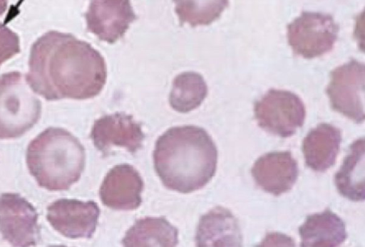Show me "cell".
Returning a JSON list of instances; mask_svg holds the SVG:
<instances>
[{"instance_id": "cell-20", "label": "cell", "mask_w": 365, "mask_h": 247, "mask_svg": "<svg viewBox=\"0 0 365 247\" xmlns=\"http://www.w3.org/2000/svg\"><path fill=\"white\" fill-rule=\"evenodd\" d=\"M181 24L209 25L227 7L229 0H173Z\"/></svg>"}, {"instance_id": "cell-16", "label": "cell", "mask_w": 365, "mask_h": 247, "mask_svg": "<svg viewBox=\"0 0 365 247\" xmlns=\"http://www.w3.org/2000/svg\"><path fill=\"white\" fill-rule=\"evenodd\" d=\"M299 233L302 247L339 246L347 238L344 221L330 209L308 216Z\"/></svg>"}, {"instance_id": "cell-8", "label": "cell", "mask_w": 365, "mask_h": 247, "mask_svg": "<svg viewBox=\"0 0 365 247\" xmlns=\"http://www.w3.org/2000/svg\"><path fill=\"white\" fill-rule=\"evenodd\" d=\"M0 233L16 247L36 246L40 238L37 211L19 194L0 195Z\"/></svg>"}, {"instance_id": "cell-21", "label": "cell", "mask_w": 365, "mask_h": 247, "mask_svg": "<svg viewBox=\"0 0 365 247\" xmlns=\"http://www.w3.org/2000/svg\"><path fill=\"white\" fill-rule=\"evenodd\" d=\"M19 51L18 36L9 28L0 23V65Z\"/></svg>"}, {"instance_id": "cell-6", "label": "cell", "mask_w": 365, "mask_h": 247, "mask_svg": "<svg viewBox=\"0 0 365 247\" xmlns=\"http://www.w3.org/2000/svg\"><path fill=\"white\" fill-rule=\"evenodd\" d=\"M339 26L320 12L304 11L287 26V39L295 55L314 58L329 52L336 41Z\"/></svg>"}, {"instance_id": "cell-18", "label": "cell", "mask_w": 365, "mask_h": 247, "mask_svg": "<svg viewBox=\"0 0 365 247\" xmlns=\"http://www.w3.org/2000/svg\"><path fill=\"white\" fill-rule=\"evenodd\" d=\"M124 246H175L178 230L165 217H144L138 219L125 233Z\"/></svg>"}, {"instance_id": "cell-2", "label": "cell", "mask_w": 365, "mask_h": 247, "mask_svg": "<svg viewBox=\"0 0 365 247\" xmlns=\"http://www.w3.org/2000/svg\"><path fill=\"white\" fill-rule=\"evenodd\" d=\"M153 162L165 187L187 194L205 186L215 175L217 150L203 128L174 127L157 140Z\"/></svg>"}, {"instance_id": "cell-10", "label": "cell", "mask_w": 365, "mask_h": 247, "mask_svg": "<svg viewBox=\"0 0 365 247\" xmlns=\"http://www.w3.org/2000/svg\"><path fill=\"white\" fill-rule=\"evenodd\" d=\"M90 137L104 155L113 147L125 148L133 154L142 147L145 139L140 124L124 112L106 115L96 120Z\"/></svg>"}, {"instance_id": "cell-5", "label": "cell", "mask_w": 365, "mask_h": 247, "mask_svg": "<svg viewBox=\"0 0 365 247\" xmlns=\"http://www.w3.org/2000/svg\"><path fill=\"white\" fill-rule=\"evenodd\" d=\"M258 125L272 135L288 137L304 122L305 106L300 98L288 90L270 89L254 105Z\"/></svg>"}, {"instance_id": "cell-3", "label": "cell", "mask_w": 365, "mask_h": 247, "mask_svg": "<svg viewBox=\"0 0 365 247\" xmlns=\"http://www.w3.org/2000/svg\"><path fill=\"white\" fill-rule=\"evenodd\" d=\"M86 154L80 141L68 131L48 127L27 147L26 162L38 185L49 191L68 189L85 167Z\"/></svg>"}, {"instance_id": "cell-17", "label": "cell", "mask_w": 365, "mask_h": 247, "mask_svg": "<svg viewBox=\"0 0 365 247\" xmlns=\"http://www.w3.org/2000/svg\"><path fill=\"white\" fill-rule=\"evenodd\" d=\"M364 138L354 141L335 174L334 183L339 193L353 201H363L364 188Z\"/></svg>"}, {"instance_id": "cell-11", "label": "cell", "mask_w": 365, "mask_h": 247, "mask_svg": "<svg viewBox=\"0 0 365 247\" xmlns=\"http://www.w3.org/2000/svg\"><path fill=\"white\" fill-rule=\"evenodd\" d=\"M85 16L87 29L110 43L123 37L136 19L130 0H91Z\"/></svg>"}, {"instance_id": "cell-23", "label": "cell", "mask_w": 365, "mask_h": 247, "mask_svg": "<svg viewBox=\"0 0 365 247\" xmlns=\"http://www.w3.org/2000/svg\"><path fill=\"white\" fill-rule=\"evenodd\" d=\"M7 0H0V15L2 14L6 8Z\"/></svg>"}, {"instance_id": "cell-13", "label": "cell", "mask_w": 365, "mask_h": 247, "mask_svg": "<svg viewBox=\"0 0 365 247\" xmlns=\"http://www.w3.org/2000/svg\"><path fill=\"white\" fill-rule=\"evenodd\" d=\"M251 172L259 187L279 196L289 191L295 184L298 166L290 152H272L259 157Z\"/></svg>"}, {"instance_id": "cell-4", "label": "cell", "mask_w": 365, "mask_h": 247, "mask_svg": "<svg viewBox=\"0 0 365 247\" xmlns=\"http://www.w3.org/2000/svg\"><path fill=\"white\" fill-rule=\"evenodd\" d=\"M41 112L40 100L21 73L0 75V139L22 136L38 122Z\"/></svg>"}, {"instance_id": "cell-7", "label": "cell", "mask_w": 365, "mask_h": 247, "mask_svg": "<svg viewBox=\"0 0 365 247\" xmlns=\"http://www.w3.org/2000/svg\"><path fill=\"white\" fill-rule=\"evenodd\" d=\"M327 94L331 106L356 123H361L364 114L365 67L356 60L340 65L331 72Z\"/></svg>"}, {"instance_id": "cell-1", "label": "cell", "mask_w": 365, "mask_h": 247, "mask_svg": "<svg viewBox=\"0 0 365 247\" xmlns=\"http://www.w3.org/2000/svg\"><path fill=\"white\" fill-rule=\"evenodd\" d=\"M103 57L70 33L49 31L32 46L26 79L47 100H85L98 95L106 82Z\"/></svg>"}, {"instance_id": "cell-12", "label": "cell", "mask_w": 365, "mask_h": 247, "mask_svg": "<svg viewBox=\"0 0 365 247\" xmlns=\"http://www.w3.org/2000/svg\"><path fill=\"white\" fill-rule=\"evenodd\" d=\"M143 187L139 172L130 164H120L107 173L100 187V198L110 209L133 210L141 204Z\"/></svg>"}, {"instance_id": "cell-22", "label": "cell", "mask_w": 365, "mask_h": 247, "mask_svg": "<svg viewBox=\"0 0 365 247\" xmlns=\"http://www.w3.org/2000/svg\"><path fill=\"white\" fill-rule=\"evenodd\" d=\"M273 239H277L275 237V234L272 233L267 236V238L264 239V241L262 243V246H269L270 243L274 241ZM277 246H294V242L292 238L286 237L284 238H282L281 240H277Z\"/></svg>"}, {"instance_id": "cell-19", "label": "cell", "mask_w": 365, "mask_h": 247, "mask_svg": "<svg viewBox=\"0 0 365 247\" xmlns=\"http://www.w3.org/2000/svg\"><path fill=\"white\" fill-rule=\"evenodd\" d=\"M207 94L202 76L195 72H185L175 77L170 94V105L180 112H188L199 107Z\"/></svg>"}, {"instance_id": "cell-14", "label": "cell", "mask_w": 365, "mask_h": 247, "mask_svg": "<svg viewBox=\"0 0 365 247\" xmlns=\"http://www.w3.org/2000/svg\"><path fill=\"white\" fill-rule=\"evenodd\" d=\"M195 241L200 247L241 246L242 236L237 219L224 207L213 208L200 219Z\"/></svg>"}, {"instance_id": "cell-9", "label": "cell", "mask_w": 365, "mask_h": 247, "mask_svg": "<svg viewBox=\"0 0 365 247\" xmlns=\"http://www.w3.org/2000/svg\"><path fill=\"white\" fill-rule=\"evenodd\" d=\"M100 215V209L93 201L59 199L47 207L46 219L54 230L63 236L91 238Z\"/></svg>"}, {"instance_id": "cell-15", "label": "cell", "mask_w": 365, "mask_h": 247, "mask_svg": "<svg viewBox=\"0 0 365 247\" xmlns=\"http://www.w3.org/2000/svg\"><path fill=\"white\" fill-rule=\"evenodd\" d=\"M341 133L339 128L321 123L304 138L302 152L306 164L316 172H324L333 166L339 151Z\"/></svg>"}]
</instances>
